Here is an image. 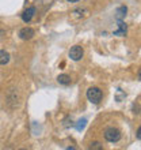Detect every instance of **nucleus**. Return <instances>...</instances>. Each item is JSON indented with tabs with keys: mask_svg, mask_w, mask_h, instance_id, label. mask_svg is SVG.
<instances>
[{
	"mask_svg": "<svg viewBox=\"0 0 141 150\" xmlns=\"http://www.w3.org/2000/svg\"><path fill=\"white\" fill-rule=\"evenodd\" d=\"M126 30H128L126 23H124L122 21H118V30H115V32H114V36H125Z\"/></svg>",
	"mask_w": 141,
	"mask_h": 150,
	"instance_id": "7",
	"label": "nucleus"
},
{
	"mask_svg": "<svg viewBox=\"0 0 141 150\" xmlns=\"http://www.w3.org/2000/svg\"><path fill=\"white\" fill-rule=\"evenodd\" d=\"M57 81H59V83L60 85H64V86H67V85H69L70 83V76L69 75H67V74H61V75H59L57 76Z\"/></svg>",
	"mask_w": 141,
	"mask_h": 150,
	"instance_id": "8",
	"label": "nucleus"
},
{
	"mask_svg": "<svg viewBox=\"0 0 141 150\" xmlns=\"http://www.w3.org/2000/svg\"><path fill=\"white\" fill-rule=\"evenodd\" d=\"M19 37L22 40H31L34 37V30L31 28H23L19 32Z\"/></svg>",
	"mask_w": 141,
	"mask_h": 150,
	"instance_id": "4",
	"label": "nucleus"
},
{
	"mask_svg": "<svg viewBox=\"0 0 141 150\" xmlns=\"http://www.w3.org/2000/svg\"><path fill=\"white\" fill-rule=\"evenodd\" d=\"M86 123H87V120L86 119H82V120H79L77 122V124H76V128H77L79 131H82L84 127H86Z\"/></svg>",
	"mask_w": 141,
	"mask_h": 150,
	"instance_id": "10",
	"label": "nucleus"
},
{
	"mask_svg": "<svg viewBox=\"0 0 141 150\" xmlns=\"http://www.w3.org/2000/svg\"><path fill=\"white\" fill-rule=\"evenodd\" d=\"M105 138H106V141H109V142H118V141L121 139V132H119V130L115 128V127H109V128L105 131Z\"/></svg>",
	"mask_w": 141,
	"mask_h": 150,
	"instance_id": "2",
	"label": "nucleus"
},
{
	"mask_svg": "<svg viewBox=\"0 0 141 150\" xmlns=\"http://www.w3.org/2000/svg\"><path fill=\"white\" fill-rule=\"evenodd\" d=\"M126 12H128V8H126L125 6L118 7L117 11H115V19H117V21H122L126 16Z\"/></svg>",
	"mask_w": 141,
	"mask_h": 150,
	"instance_id": "6",
	"label": "nucleus"
},
{
	"mask_svg": "<svg viewBox=\"0 0 141 150\" xmlns=\"http://www.w3.org/2000/svg\"><path fill=\"white\" fill-rule=\"evenodd\" d=\"M10 62V53L6 51H0V66L7 64Z\"/></svg>",
	"mask_w": 141,
	"mask_h": 150,
	"instance_id": "9",
	"label": "nucleus"
},
{
	"mask_svg": "<svg viewBox=\"0 0 141 150\" xmlns=\"http://www.w3.org/2000/svg\"><path fill=\"white\" fill-rule=\"evenodd\" d=\"M67 1H69V3H76V1H79V0H67Z\"/></svg>",
	"mask_w": 141,
	"mask_h": 150,
	"instance_id": "14",
	"label": "nucleus"
},
{
	"mask_svg": "<svg viewBox=\"0 0 141 150\" xmlns=\"http://www.w3.org/2000/svg\"><path fill=\"white\" fill-rule=\"evenodd\" d=\"M35 14V7H29L27 10H24L23 14H22V19H23V22H30V21L33 19V16H34Z\"/></svg>",
	"mask_w": 141,
	"mask_h": 150,
	"instance_id": "5",
	"label": "nucleus"
},
{
	"mask_svg": "<svg viewBox=\"0 0 141 150\" xmlns=\"http://www.w3.org/2000/svg\"><path fill=\"white\" fill-rule=\"evenodd\" d=\"M136 137H137V139H141V126L138 127L137 132H136Z\"/></svg>",
	"mask_w": 141,
	"mask_h": 150,
	"instance_id": "12",
	"label": "nucleus"
},
{
	"mask_svg": "<svg viewBox=\"0 0 141 150\" xmlns=\"http://www.w3.org/2000/svg\"><path fill=\"white\" fill-rule=\"evenodd\" d=\"M90 149H98V150H101V149H102V146H101V143H99V142H94V143H91Z\"/></svg>",
	"mask_w": 141,
	"mask_h": 150,
	"instance_id": "11",
	"label": "nucleus"
},
{
	"mask_svg": "<svg viewBox=\"0 0 141 150\" xmlns=\"http://www.w3.org/2000/svg\"><path fill=\"white\" fill-rule=\"evenodd\" d=\"M138 79H140V81H141V68H140V70H138Z\"/></svg>",
	"mask_w": 141,
	"mask_h": 150,
	"instance_id": "13",
	"label": "nucleus"
},
{
	"mask_svg": "<svg viewBox=\"0 0 141 150\" xmlns=\"http://www.w3.org/2000/svg\"><path fill=\"white\" fill-rule=\"evenodd\" d=\"M102 90L99 87H90L87 90V98L92 104H99V101L102 100Z\"/></svg>",
	"mask_w": 141,
	"mask_h": 150,
	"instance_id": "1",
	"label": "nucleus"
},
{
	"mask_svg": "<svg viewBox=\"0 0 141 150\" xmlns=\"http://www.w3.org/2000/svg\"><path fill=\"white\" fill-rule=\"evenodd\" d=\"M84 56V51H83V48L80 45H75V47L70 48L69 51V57L73 62H79V60H82V57Z\"/></svg>",
	"mask_w": 141,
	"mask_h": 150,
	"instance_id": "3",
	"label": "nucleus"
}]
</instances>
